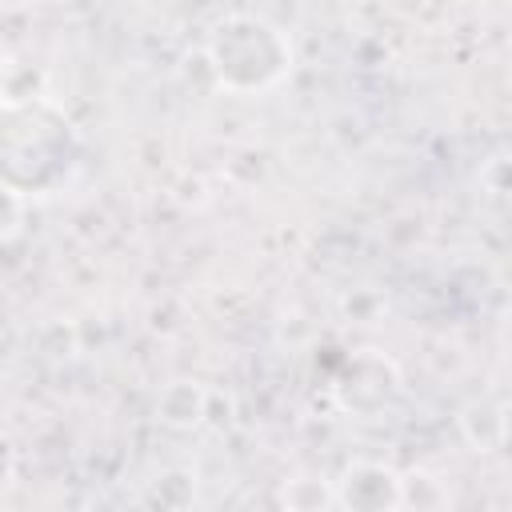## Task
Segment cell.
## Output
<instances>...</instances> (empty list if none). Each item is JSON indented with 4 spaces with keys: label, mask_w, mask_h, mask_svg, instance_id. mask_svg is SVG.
I'll list each match as a JSON object with an SVG mask.
<instances>
[{
    "label": "cell",
    "mask_w": 512,
    "mask_h": 512,
    "mask_svg": "<svg viewBox=\"0 0 512 512\" xmlns=\"http://www.w3.org/2000/svg\"><path fill=\"white\" fill-rule=\"evenodd\" d=\"M80 168V132L44 96L0 100V184L16 196H52Z\"/></svg>",
    "instance_id": "cell-1"
},
{
    "label": "cell",
    "mask_w": 512,
    "mask_h": 512,
    "mask_svg": "<svg viewBox=\"0 0 512 512\" xmlns=\"http://www.w3.org/2000/svg\"><path fill=\"white\" fill-rule=\"evenodd\" d=\"M208 60L224 88L260 92L288 76L292 44L276 24H268L260 16H228L212 28Z\"/></svg>",
    "instance_id": "cell-2"
},
{
    "label": "cell",
    "mask_w": 512,
    "mask_h": 512,
    "mask_svg": "<svg viewBox=\"0 0 512 512\" xmlns=\"http://www.w3.org/2000/svg\"><path fill=\"white\" fill-rule=\"evenodd\" d=\"M332 496L340 508H400L404 504V476L384 468V464H368L356 460L340 472V480H332Z\"/></svg>",
    "instance_id": "cell-3"
},
{
    "label": "cell",
    "mask_w": 512,
    "mask_h": 512,
    "mask_svg": "<svg viewBox=\"0 0 512 512\" xmlns=\"http://www.w3.org/2000/svg\"><path fill=\"white\" fill-rule=\"evenodd\" d=\"M20 212H24V196H16L8 184H0V240H8L20 228Z\"/></svg>",
    "instance_id": "cell-4"
},
{
    "label": "cell",
    "mask_w": 512,
    "mask_h": 512,
    "mask_svg": "<svg viewBox=\"0 0 512 512\" xmlns=\"http://www.w3.org/2000/svg\"><path fill=\"white\" fill-rule=\"evenodd\" d=\"M12 472H16V452H12V440L0 432V492L12 484Z\"/></svg>",
    "instance_id": "cell-5"
}]
</instances>
